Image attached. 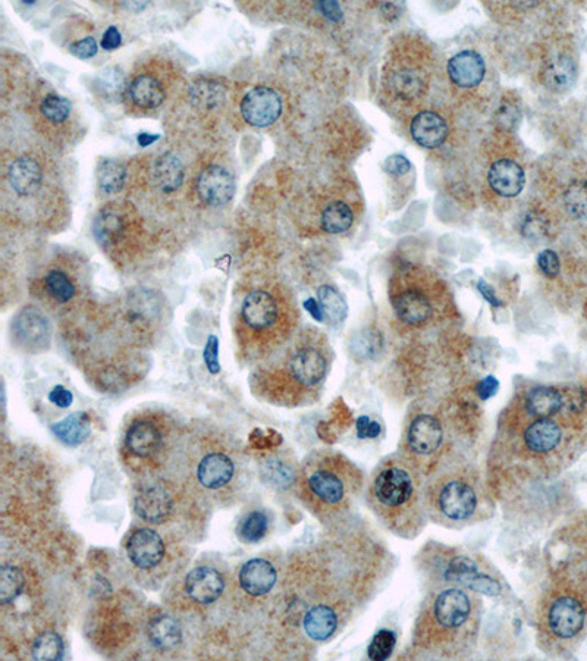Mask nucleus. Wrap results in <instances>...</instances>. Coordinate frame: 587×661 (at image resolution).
Masks as SVG:
<instances>
[{
  "instance_id": "nucleus-41",
  "label": "nucleus",
  "mask_w": 587,
  "mask_h": 661,
  "mask_svg": "<svg viewBox=\"0 0 587 661\" xmlns=\"http://www.w3.org/2000/svg\"><path fill=\"white\" fill-rule=\"evenodd\" d=\"M317 302H319L323 316L331 324H339L347 316V303H345L344 297L341 296L337 288L332 287V285H322L317 290Z\"/></svg>"
},
{
  "instance_id": "nucleus-1",
  "label": "nucleus",
  "mask_w": 587,
  "mask_h": 661,
  "mask_svg": "<svg viewBox=\"0 0 587 661\" xmlns=\"http://www.w3.org/2000/svg\"><path fill=\"white\" fill-rule=\"evenodd\" d=\"M238 293L234 315L238 356L256 366L293 340L300 315L290 288L268 275H251Z\"/></svg>"
},
{
  "instance_id": "nucleus-24",
  "label": "nucleus",
  "mask_w": 587,
  "mask_h": 661,
  "mask_svg": "<svg viewBox=\"0 0 587 661\" xmlns=\"http://www.w3.org/2000/svg\"><path fill=\"white\" fill-rule=\"evenodd\" d=\"M488 65L482 53L464 49L452 55L447 62V75L457 92L470 95L485 83Z\"/></svg>"
},
{
  "instance_id": "nucleus-36",
  "label": "nucleus",
  "mask_w": 587,
  "mask_h": 661,
  "mask_svg": "<svg viewBox=\"0 0 587 661\" xmlns=\"http://www.w3.org/2000/svg\"><path fill=\"white\" fill-rule=\"evenodd\" d=\"M150 644L162 653L177 650L182 642V629L177 619L169 614H158L147 626Z\"/></svg>"
},
{
  "instance_id": "nucleus-6",
  "label": "nucleus",
  "mask_w": 587,
  "mask_h": 661,
  "mask_svg": "<svg viewBox=\"0 0 587 661\" xmlns=\"http://www.w3.org/2000/svg\"><path fill=\"white\" fill-rule=\"evenodd\" d=\"M297 488L301 500L316 518L341 523L360 496L363 476L342 454L319 451L298 472Z\"/></svg>"
},
{
  "instance_id": "nucleus-23",
  "label": "nucleus",
  "mask_w": 587,
  "mask_h": 661,
  "mask_svg": "<svg viewBox=\"0 0 587 661\" xmlns=\"http://www.w3.org/2000/svg\"><path fill=\"white\" fill-rule=\"evenodd\" d=\"M12 338L25 352L37 353L49 347L50 322L39 306H25L11 324Z\"/></svg>"
},
{
  "instance_id": "nucleus-30",
  "label": "nucleus",
  "mask_w": 587,
  "mask_h": 661,
  "mask_svg": "<svg viewBox=\"0 0 587 661\" xmlns=\"http://www.w3.org/2000/svg\"><path fill=\"white\" fill-rule=\"evenodd\" d=\"M127 556L138 570L156 569L166 557L165 541L155 529L138 528L128 538Z\"/></svg>"
},
{
  "instance_id": "nucleus-12",
  "label": "nucleus",
  "mask_w": 587,
  "mask_h": 661,
  "mask_svg": "<svg viewBox=\"0 0 587 661\" xmlns=\"http://www.w3.org/2000/svg\"><path fill=\"white\" fill-rule=\"evenodd\" d=\"M175 424L162 412L138 413L127 425L121 457L128 471L141 476L156 475L177 449Z\"/></svg>"
},
{
  "instance_id": "nucleus-31",
  "label": "nucleus",
  "mask_w": 587,
  "mask_h": 661,
  "mask_svg": "<svg viewBox=\"0 0 587 661\" xmlns=\"http://www.w3.org/2000/svg\"><path fill=\"white\" fill-rule=\"evenodd\" d=\"M411 139L425 149H438L450 137V124L441 112L433 109H420L410 119Z\"/></svg>"
},
{
  "instance_id": "nucleus-19",
  "label": "nucleus",
  "mask_w": 587,
  "mask_h": 661,
  "mask_svg": "<svg viewBox=\"0 0 587 661\" xmlns=\"http://www.w3.org/2000/svg\"><path fill=\"white\" fill-rule=\"evenodd\" d=\"M180 490L171 479L156 475L141 476L134 491V512L144 522L160 525L174 515Z\"/></svg>"
},
{
  "instance_id": "nucleus-51",
  "label": "nucleus",
  "mask_w": 587,
  "mask_h": 661,
  "mask_svg": "<svg viewBox=\"0 0 587 661\" xmlns=\"http://www.w3.org/2000/svg\"><path fill=\"white\" fill-rule=\"evenodd\" d=\"M72 400H74V396H72L71 391L65 387H59V385L49 393V402L61 407V409H67L71 406Z\"/></svg>"
},
{
  "instance_id": "nucleus-2",
  "label": "nucleus",
  "mask_w": 587,
  "mask_h": 661,
  "mask_svg": "<svg viewBox=\"0 0 587 661\" xmlns=\"http://www.w3.org/2000/svg\"><path fill=\"white\" fill-rule=\"evenodd\" d=\"M2 211L25 227L58 228L68 213L61 172L42 149L3 153Z\"/></svg>"
},
{
  "instance_id": "nucleus-49",
  "label": "nucleus",
  "mask_w": 587,
  "mask_h": 661,
  "mask_svg": "<svg viewBox=\"0 0 587 661\" xmlns=\"http://www.w3.org/2000/svg\"><path fill=\"white\" fill-rule=\"evenodd\" d=\"M204 362H206L209 372L218 374L219 372V359H218V338L210 337L207 343L206 350H204Z\"/></svg>"
},
{
  "instance_id": "nucleus-34",
  "label": "nucleus",
  "mask_w": 587,
  "mask_h": 661,
  "mask_svg": "<svg viewBox=\"0 0 587 661\" xmlns=\"http://www.w3.org/2000/svg\"><path fill=\"white\" fill-rule=\"evenodd\" d=\"M278 582V569L266 559H251L241 566L238 584L251 597H265Z\"/></svg>"
},
{
  "instance_id": "nucleus-52",
  "label": "nucleus",
  "mask_w": 587,
  "mask_h": 661,
  "mask_svg": "<svg viewBox=\"0 0 587 661\" xmlns=\"http://www.w3.org/2000/svg\"><path fill=\"white\" fill-rule=\"evenodd\" d=\"M122 45V36L121 33H119L118 28L115 27V25H111V27L106 30V33L103 34L102 37V48L105 50H115L118 49L119 46Z\"/></svg>"
},
{
  "instance_id": "nucleus-25",
  "label": "nucleus",
  "mask_w": 587,
  "mask_h": 661,
  "mask_svg": "<svg viewBox=\"0 0 587 661\" xmlns=\"http://www.w3.org/2000/svg\"><path fill=\"white\" fill-rule=\"evenodd\" d=\"M351 610L328 601H317L304 612L301 626L304 634L315 642H325L337 634L350 616Z\"/></svg>"
},
{
  "instance_id": "nucleus-10",
  "label": "nucleus",
  "mask_w": 587,
  "mask_h": 661,
  "mask_svg": "<svg viewBox=\"0 0 587 661\" xmlns=\"http://www.w3.org/2000/svg\"><path fill=\"white\" fill-rule=\"evenodd\" d=\"M432 74V50L416 37L403 39L389 49L382 71V92L392 105L416 109L428 95Z\"/></svg>"
},
{
  "instance_id": "nucleus-17",
  "label": "nucleus",
  "mask_w": 587,
  "mask_h": 661,
  "mask_svg": "<svg viewBox=\"0 0 587 661\" xmlns=\"http://www.w3.org/2000/svg\"><path fill=\"white\" fill-rule=\"evenodd\" d=\"M30 108L34 127L43 139L56 146L75 142L80 121L68 97L42 87L33 96Z\"/></svg>"
},
{
  "instance_id": "nucleus-38",
  "label": "nucleus",
  "mask_w": 587,
  "mask_h": 661,
  "mask_svg": "<svg viewBox=\"0 0 587 661\" xmlns=\"http://www.w3.org/2000/svg\"><path fill=\"white\" fill-rule=\"evenodd\" d=\"M55 437L67 446L77 447L86 443L91 435V419L87 413L75 412L58 424L52 425Z\"/></svg>"
},
{
  "instance_id": "nucleus-44",
  "label": "nucleus",
  "mask_w": 587,
  "mask_h": 661,
  "mask_svg": "<svg viewBox=\"0 0 587 661\" xmlns=\"http://www.w3.org/2000/svg\"><path fill=\"white\" fill-rule=\"evenodd\" d=\"M64 653L65 645L61 635L52 631L39 635L31 648V656L36 660H61Z\"/></svg>"
},
{
  "instance_id": "nucleus-56",
  "label": "nucleus",
  "mask_w": 587,
  "mask_h": 661,
  "mask_svg": "<svg viewBox=\"0 0 587 661\" xmlns=\"http://www.w3.org/2000/svg\"><path fill=\"white\" fill-rule=\"evenodd\" d=\"M306 309L309 310V312L312 313L313 316H315L317 321H323V319H325V316H323L322 309H320L319 302H317V300L315 299L307 300Z\"/></svg>"
},
{
  "instance_id": "nucleus-28",
  "label": "nucleus",
  "mask_w": 587,
  "mask_h": 661,
  "mask_svg": "<svg viewBox=\"0 0 587 661\" xmlns=\"http://www.w3.org/2000/svg\"><path fill=\"white\" fill-rule=\"evenodd\" d=\"M226 587L225 576L221 570L213 566H197L185 576V597L199 606H210L224 595Z\"/></svg>"
},
{
  "instance_id": "nucleus-46",
  "label": "nucleus",
  "mask_w": 587,
  "mask_h": 661,
  "mask_svg": "<svg viewBox=\"0 0 587 661\" xmlns=\"http://www.w3.org/2000/svg\"><path fill=\"white\" fill-rule=\"evenodd\" d=\"M538 266L539 269H541L542 274L545 275L546 278H549V280H554V278H557L558 275H560L561 262L554 250H542L538 256Z\"/></svg>"
},
{
  "instance_id": "nucleus-53",
  "label": "nucleus",
  "mask_w": 587,
  "mask_h": 661,
  "mask_svg": "<svg viewBox=\"0 0 587 661\" xmlns=\"http://www.w3.org/2000/svg\"><path fill=\"white\" fill-rule=\"evenodd\" d=\"M369 419L367 418H360L359 421H357V431H359V437H376V435L379 434V431H381V426L378 424H369Z\"/></svg>"
},
{
  "instance_id": "nucleus-27",
  "label": "nucleus",
  "mask_w": 587,
  "mask_h": 661,
  "mask_svg": "<svg viewBox=\"0 0 587 661\" xmlns=\"http://www.w3.org/2000/svg\"><path fill=\"white\" fill-rule=\"evenodd\" d=\"M577 65L576 55L567 46H557L548 50L541 65V81L546 89L554 93H564L576 83Z\"/></svg>"
},
{
  "instance_id": "nucleus-35",
  "label": "nucleus",
  "mask_w": 587,
  "mask_h": 661,
  "mask_svg": "<svg viewBox=\"0 0 587 661\" xmlns=\"http://www.w3.org/2000/svg\"><path fill=\"white\" fill-rule=\"evenodd\" d=\"M356 213L347 199L339 196L325 197L317 202V225L326 234H342L353 227Z\"/></svg>"
},
{
  "instance_id": "nucleus-9",
  "label": "nucleus",
  "mask_w": 587,
  "mask_h": 661,
  "mask_svg": "<svg viewBox=\"0 0 587 661\" xmlns=\"http://www.w3.org/2000/svg\"><path fill=\"white\" fill-rule=\"evenodd\" d=\"M89 290V266L71 252H61L47 260L30 284L37 306L56 316L78 312L86 305Z\"/></svg>"
},
{
  "instance_id": "nucleus-16",
  "label": "nucleus",
  "mask_w": 587,
  "mask_h": 661,
  "mask_svg": "<svg viewBox=\"0 0 587 661\" xmlns=\"http://www.w3.org/2000/svg\"><path fill=\"white\" fill-rule=\"evenodd\" d=\"M166 303L160 294L147 288H134L118 300L112 321L125 340L143 343L165 322Z\"/></svg>"
},
{
  "instance_id": "nucleus-11",
  "label": "nucleus",
  "mask_w": 587,
  "mask_h": 661,
  "mask_svg": "<svg viewBox=\"0 0 587 661\" xmlns=\"http://www.w3.org/2000/svg\"><path fill=\"white\" fill-rule=\"evenodd\" d=\"M420 554V569L429 588L461 587L488 597H497L504 591L497 572L475 554L441 544L429 545Z\"/></svg>"
},
{
  "instance_id": "nucleus-29",
  "label": "nucleus",
  "mask_w": 587,
  "mask_h": 661,
  "mask_svg": "<svg viewBox=\"0 0 587 661\" xmlns=\"http://www.w3.org/2000/svg\"><path fill=\"white\" fill-rule=\"evenodd\" d=\"M564 432L554 418L529 419L521 434L523 449L533 459L548 456L560 449Z\"/></svg>"
},
{
  "instance_id": "nucleus-42",
  "label": "nucleus",
  "mask_w": 587,
  "mask_h": 661,
  "mask_svg": "<svg viewBox=\"0 0 587 661\" xmlns=\"http://www.w3.org/2000/svg\"><path fill=\"white\" fill-rule=\"evenodd\" d=\"M25 575L23 569L14 565H3L0 572V601L3 606L17 601L24 594Z\"/></svg>"
},
{
  "instance_id": "nucleus-43",
  "label": "nucleus",
  "mask_w": 587,
  "mask_h": 661,
  "mask_svg": "<svg viewBox=\"0 0 587 661\" xmlns=\"http://www.w3.org/2000/svg\"><path fill=\"white\" fill-rule=\"evenodd\" d=\"M269 531V518L260 510H253L241 520L237 534L243 543L256 544L266 537Z\"/></svg>"
},
{
  "instance_id": "nucleus-47",
  "label": "nucleus",
  "mask_w": 587,
  "mask_h": 661,
  "mask_svg": "<svg viewBox=\"0 0 587 661\" xmlns=\"http://www.w3.org/2000/svg\"><path fill=\"white\" fill-rule=\"evenodd\" d=\"M69 53L78 59H90L97 55V42L93 36H86L83 39L75 40L69 45Z\"/></svg>"
},
{
  "instance_id": "nucleus-55",
  "label": "nucleus",
  "mask_w": 587,
  "mask_h": 661,
  "mask_svg": "<svg viewBox=\"0 0 587 661\" xmlns=\"http://www.w3.org/2000/svg\"><path fill=\"white\" fill-rule=\"evenodd\" d=\"M477 288H479L480 294H482L483 299H485L486 302L491 303V305L495 307L502 305V303L499 302L497 294H495L494 288L486 283V281H479Z\"/></svg>"
},
{
  "instance_id": "nucleus-33",
  "label": "nucleus",
  "mask_w": 587,
  "mask_h": 661,
  "mask_svg": "<svg viewBox=\"0 0 587 661\" xmlns=\"http://www.w3.org/2000/svg\"><path fill=\"white\" fill-rule=\"evenodd\" d=\"M568 409V396L555 387L532 388L523 399V419L555 418Z\"/></svg>"
},
{
  "instance_id": "nucleus-15",
  "label": "nucleus",
  "mask_w": 587,
  "mask_h": 661,
  "mask_svg": "<svg viewBox=\"0 0 587 661\" xmlns=\"http://www.w3.org/2000/svg\"><path fill=\"white\" fill-rule=\"evenodd\" d=\"M389 300L400 321L422 327L435 319L442 302V283L428 272L404 268L392 281Z\"/></svg>"
},
{
  "instance_id": "nucleus-32",
  "label": "nucleus",
  "mask_w": 587,
  "mask_h": 661,
  "mask_svg": "<svg viewBox=\"0 0 587 661\" xmlns=\"http://www.w3.org/2000/svg\"><path fill=\"white\" fill-rule=\"evenodd\" d=\"M486 180H488L491 190L499 197L514 199L524 189L526 172L516 159L502 156L489 165Z\"/></svg>"
},
{
  "instance_id": "nucleus-26",
  "label": "nucleus",
  "mask_w": 587,
  "mask_h": 661,
  "mask_svg": "<svg viewBox=\"0 0 587 661\" xmlns=\"http://www.w3.org/2000/svg\"><path fill=\"white\" fill-rule=\"evenodd\" d=\"M444 441L445 426L433 413H417L407 426L406 446L413 456H433Z\"/></svg>"
},
{
  "instance_id": "nucleus-13",
  "label": "nucleus",
  "mask_w": 587,
  "mask_h": 661,
  "mask_svg": "<svg viewBox=\"0 0 587 661\" xmlns=\"http://www.w3.org/2000/svg\"><path fill=\"white\" fill-rule=\"evenodd\" d=\"M188 481L200 493L228 496L241 475L240 454L222 435L194 434L187 444Z\"/></svg>"
},
{
  "instance_id": "nucleus-5",
  "label": "nucleus",
  "mask_w": 587,
  "mask_h": 661,
  "mask_svg": "<svg viewBox=\"0 0 587 661\" xmlns=\"http://www.w3.org/2000/svg\"><path fill=\"white\" fill-rule=\"evenodd\" d=\"M367 503L379 522L392 534L414 540L429 522L425 491L413 466L403 459H388L373 475Z\"/></svg>"
},
{
  "instance_id": "nucleus-39",
  "label": "nucleus",
  "mask_w": 587,
  "mask_h": 661,
  "mask_svg": "<svg viewBox=\"0 0 587 661\" xmlns=\"http://www.w3.org/2000/svg\"><path fill=\"white\" fill-rule=\"evenodd\" d=\"M563 208L576 221L587 219V178H573L563 191Z\"/></svg>"
},
{
  "instance_id": "nucleus-48",
  "label": "nucleus",
  "mask_w": 587,
  "mask_h": 661,
  "mask_svg": "<svg viewBox=\"0 0 587 661\" xmlns=\"http://www.w3.org/2000/svg\"><path fill=\"white\" fill-rule=\"evenodd\" d=\"M384 168L392 177H403L411 171V162L404 155H392L386 158Z\"/></svg>"
},
{
  "instance_id": "nucleus-8",
  "label": "nucleus",
  "mask_w": 587,
  "mask_h": 661,
  "mask_svg": "<svg viewBox=\"0 0 587 661\" xmlns=\"http://www.w3.org/2000/svg\"><path fill=\"white\" fill-rule=\"evenodd\" d=\"M97 246L125 269L146 258L153 236L140 209L131 200H108L100 206L93 221Z\"/></svg>"
},
{
  "instance_id": "nucleus-4",
  "label": "nucleus",
  "mask_w": 587,
  "mask_h": 661,
  "mask_svg": "<svg viewBox=\"0 0 587 661\" xmlns=\"http://www.w3.org/2000/svg\"><path fill=\"white\" fill-rule=\"evenodd\" d=\"M331 359V349L323 335L301 332L275 355L256 365L251 388L257 397L278 406L310 403L328 377Z\"/></svg>"
},
{
  "instance_id": "nucleus-37",
  "label": "nucleus",
  "mask_w": 587,
  "mask_h": 661,
  "mask_svg": "<svg viewBox=\"0 0 587 661\" xmlns=\"http://www.w3.org/2000/svg\"><path fill=\"white\" fill-rule=\"evenodd\" d=\"M97 190L102 196L111 197L121 193L130 181V169L121 159L105 158L96 169Z\"/></svg>"
},
{
  "instance_id": "nucleus-45",
  "label": "nucleus",
  "mask_w": 587,
  "mask_h": 661,
  "mask_svg": "<svg viewBox=\"0 0 587 661\" xmlns=\"http://www.w3.org/2000/svg\"><path fill=\"white\" fill-rule=\"evenodd\" d=\"M395 644H397V637H395L394 632L389 631V629H382L370 642L367 657L370 660L389 659L392 651H394Z\"/></svg>"
},
{
  "instance_id": "nucleus-7",
  "label": "nucleus",
  "mask_w": 587,
  "mask_h": 661,
  "mask_svg": "<svg viewBox=\"0 0 587 661\" xmlns=\"http://www.w3.org/2000/svg\"><path fill=\"white\" fill-rule=\"evenodd\" d=\"M429 520L448 529H464L485 522L494 512L491 498L473 473L447 472L425 488Z\"/></svg>"
},
{
  "instance_id": "nucleus-18",
  "label": "nucleus",
  "mask_w": 587,
  "mask_h": 661,
  "mask_svg": "<svg viewBox=\"0 0 587 661\" xmlns=\"http://www.w3.org/2000/svg\"><path fill=\"white\" fill-rule=\"evenodd\" d=\"M586 616L585 606L579 597L555 591L543 601L539 619L541 635L549 641H571L582 634Z\"/></svg>"
},
{
  "instance_id": "nucleus-40",
  "label": "nucleus",
  "mask_w": 587,
  "mask_h": 661,
  "mask_svg": "<svg viewBox=\"0 0 587 661\" xmlns=\"http://www.w3.org/2000/svg\"><path fill=\"white\" fill-rule=\"evenodd\" d=\"M262 475L266 482L281 490H287L291 485L297 484L298 472L295 471L290 460L281 456H273L265 460Z\"/></svg>"
},
{
  "instance_id": "nucleus-14",
  "label": "nucleus",
  "mask_w": 587,
  "mask_h": 661,
  "mask_svg": "<svg viewBox=\"0 0 587 661\" xmlns=\"http://www.w3.org/2000/svg\"><path fill=\"white\" fill-rule=\"evenodd\" d=\"M181 70L171 59L153 55L138 62L125 81L122 105L131 117H153L175 96Z\"/></svg>"
},
{
  "instance_id": "nucleus-50",
  "label": "nucleus",
  "mask_w": 587,
  "mask_h": 661,
  "mask_svg": "<svg viewBox=\"0 0 587 661\" xmlns=\"http://www.w3.org/2000/svg\"><path fill=\"white\" fill-rule=\"evenodd\" d=\"M316 11H319L323 17L328 18L332 23H338L342 20L341 5L337 2H319L315 5Z\"/></svg>"
},
{
  "instance_id": "nucleus-22",
  "label": "nucleus",
  "mask_w": 587,
  "mask_h": 661,
  "mask_svg": "<svg viewBox=\"0 0 587 661\" xmlns=\"http://www.w3.org/2000/svg\"><path fill=\"white\" fill-rule=\"evenodd\" d=\"M284 112L281 93L269 84H256L244 93L240 102V114L244 122L254 128H268L275 124Z\"/></svg>"
},
{
  "instance_id": "nucleus-20",
  "label": "nucleus",
  "mask_w": 587,
  "mask_h": 661,
  "mask_svg": "<svg viewBox=\"0 0 587 661\" xmlns=\"http://www.w3.org/2000/svg\"><path fill=\"white\" fill-rule=\"evenodd\" d=\"M235 177L226 166L206 164L190 180L188 199L202 209H221L235 196Z\"/></svg>"
},
{
  "instance_id": "nucleus-54",
  "label": "nucleus",
  "mask_w": 587,
  "mask_h": 661,
  "mask_svg": "<svg viewBox=\"0 0 587 661\" xmlns=\"http://www.w3.org/2000/svg\"><path fill=\"white\" fill-rule=\"evenodd\" d=\"M477 391H479L480 397H482L483 400L489 399V397L494 396V394L497 393L498 391L497 379H495L494 377H488L483 379V381L480 382Z\"/></svg>"
},
{
  "instance_id": "nucleus-3",
  "label": "nucleus",
  "mask_w": 587,
  "mask_h": 661,
  "mask_svg": "<svg viewBox=\"0 0 587 661\" xmlns=\"http://www.w3.org/2000/svg\"><path fill=\"white\" fill-rule=\"evenodd\" d=\"M482 622V600L461 587L430 588L413 629V650L429 659L472 656Z\"/></svg>"
},
{
  "instance_id": "nucleus-21",
  "label": "nucleus",
  "mask_w": 587,
  "mask_h": 661,
  "mask_svg": "<svg viewBox=\"0 0 587 661\" xmlns=\"http://www.w3.org/2000/svg\"><path fill=\"white\" fill-rule=\"evenodd\" d=\"M141 191H153L155 196L175 197L187 183V166L180 156L172 152L156 155L134 175Z\"/></svg>"
}]
</instances>
